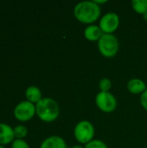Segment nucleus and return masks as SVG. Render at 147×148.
<instances>
[{"label":"nucleus","mask_w":147,"mask_h":148,"mask_svg":"<svg viewBox=\"0 0 147 148\" xmlns=\"http://www.w3.org/2000/svg\"><path fill=\"white\" fill-rule=\"evenodd\" d=\"M74 15L82 23H92L99 18L101 8L94 1H83L75 5Z\"/></svg>","instance_id":"1"},{"label":"nucleus","mask_w":147,"mask_h":148,"mask_svg":"<svg viewBox=\"0 0 147 148\" xmlns=\"http://www.w3.org/2000/svg\"><path fill=\"white\" fill-rule=\"evenodd\" d=\"M36 113L42 121L51 122L58 118L60 108L55 100L51 98H43L36 103Z\"/></svg>","instance_id":"2"},{"label":"nucleus","mask_w":147,"mask_h":148,"mask_svg":"<svg viewBox=\"0 0 147 148\" xmlns=\"http://www.w3.org/2000/svg\"><path fill=\"white\" fill-rule=\"evenodd\" d=\"M98 48L105 57H113L119 51V41L113 34H103L98 41Z\"/></svg>","instance_id":"3"},{"label":"nucleus","mask_w":147,"mask_h":148,"mask_svg":"<svg viewBox=\"0 0 147 148\" xmlns=\"http://www.w3.org/2000/svg\"><path fill=\"white\" fill-rule=\"evenodd\" d=\"M75 140L81 144H88L93 140L94 136V127L88 121H81L75 127L74 131Z\"/></svg>","instance_id":"4"},{"label":"nucleus","mask_w":147,"mask_h":148,"mask_svg":"<svg viewBox=\"0 0 147 148\" xmlns=\"http://www.w3.org/2000/svg\"><path fill=\"white\" fill-rule=\"evenodd\" d=\"M97 107L105 113H112L116 109L117 101L113 95L109 92H100L95 97Z\"/></svg>","instance_id":"5"},{"label":"nucleus","mask_w":147,"mask_h":148,"mask_svg":"<svg viewBox=\"0 0 147 148\" xmlns=\"http://www.w3.org/2000/svg\"><path fill=\"white\" fill-rule=\"evenodd\" d=\"M120 25V17L114 12L105 14L100 21V28L104 34L113 33Z\"/></svg>","instance_id":"6"},{"label":"nucleus","mask_w":147,"mask_h":148,"mask_svg":"<svg viewBox=\"0 0 147 148\" xmlns=\"http://www.w3.org/2000/svg\"><path fill=\"white\" fill-rule=\"evenodd\" d=\"M36 113V107L29 101L20 102L14 110V114L16 118L19 121H29L30 120Z\"/></svg>","instance_id":"7"},{"label":"nucleus","mask_w":147,"mask_h":148,"mask_svg":"<svg viewBox=\"0 0 147 148\" xmlns=\"http://www.w3.org/2000/svg\"><path fill=\"white\" fill-rule=\"evenodd\" d=\"M103 34L104 33L101 29L100 26L94 25V24H91L88 26L84 30V36L86 37V39H88V41H92V42L99 41Z\"/></svg>","instance_id":"8"},{"label":"nucleus","mask_w":147,"mask_h":148,"mask_svg":"<svg viewBox=\"0 0 147 148\" xmlns=\"http://www.w3.org/2000/svg\"><path fill=\"white\" fill-rule=\"evenodd\" d=\"M40 148H67V144L62 137L51 136L42 143Z\"/></svg>","instance_id":"9"},{"label":"nucleus","mask_w":147,"mask_h":148,"mask_svg":"<svg viewBox=\"0 0 147 148\" xmlns=\"http://www.w3.org/2000/svg\"><path fill=\"white\" fill-rule=\"evenodd\" d=\"M127 88L130 93L138 95V94H142L146 90V85L142 80L134 78L128 82Z\"/></svg>","instance_id":"10"},{"label":"nucleus","mask_w":147,"mask_h":148,"mask_svg":"<svg viewBox=\"0 0 147 148\" xmlns=\"http://www.w3.org/2000/svg\"><path fill=\"white\" fill-rule=\"evenodd\" d=\"M14 130L7 124L0 123V144H7L14 138Z\"/></svg>","instance_id":"11"},{"label":"nucleus","mask_w":147,"mask_h":148,"mask_svg":"<svg viewBox=\"0 0 147 148\" xmlns=\"http://www.w3.org/2000/svg\"><path fill=\"white\" fill-rule=\"evenodd\" d=\"M26 98L28 99L29 101L32 102H38L39 101L42 100V93L40 89L37 87L35 86H30L26 89L25 92Z\"/></svg>","instance_id":"12"},{"label":"nucleus","mask_w":147,"mask_h":148,"mask_svg":"<svg viewBox=\"0 0 147 148\" xmlns=\"http://www.w3.org/2000/svg\"><path fill=\"white\" fill-rule=\"evenodd\" d=\"M132 5L133 10L139 14H145L147 11V0H133Z\"/></svg>","instance_id":"13"},{"label":"nucleus","mask_w":147,"mask_h":148,"mask_svg":"<svg viewBox=\"0 0 147 148\" xmlns=\"http://www.w3.org/2000/svg\"><path fill=\"white\" fill-rule=\"evenodd\" d=\"M99 87L101 92H109V90L112 88V82L108 78H103L101 80L99 83Z\"/></svg>","instance_id":"14"},{"label":"nucleus","mask_w":147,"mask_h":148,"mask_svg":"<svg viewBox=\"0 0 147 148\" xmlns=\"http://www.w3.org/2000/svg\"><path fill=\"white\" fill-rule=\"evenodd\" d=\"M85 148H107V145L99 140H93L92 141H90L89 143H88Z\"/></svg>","instance_id":"15"},{"label":"nucleus","mask_w":147,"mask_h":148,"mask_svg":"<svg viewBox=\"0 0 147 148\" xmlns=\"http://www.w3.org/2000/svg\"><path fill=\"white\" fill-rule=\"evenodd\" d=\"M14 134L16 138L22 139L27 134V128L23 126H17L14 129Z\"/></svg>","instance_id":"16"},{"label":"nucleus","mask_w":147,"mask_h":148,"mask_svg":"<svg viewBox=\"0 0 147 148\" xmlns=\"http://www.w3.org/2000/svg\"><path fill=\"white\" fill-rule=\"evenodd\" d=\"M12 148H29L28 144L23 141V140L17 139L16 140H14V142L12 143Z\"/></svg>","instance_id":"17"},{"label":"nucleus","mask_w":147,"mask_h":148,"mask_svg":"<svg viewBox=\"0 0 147 148\" xmlns=\"http://www.w3.org/2000/svg\"><path fill=\"white\" fill-rule=\"evenodd\" d=\"M140 103H141L142 107L147 111V88L144 93L141 94V96H140Z\"/></svg>","instance_id":"18"},{"label":"nucleus","mask_w":147,"mask_h":148,"mask_svg":"<svg viewBox=\"0 0 147 148\" xmlns=\"http://www.w3.org/2000/svg\"><path fill=\"white\" fill-rule=\"evenodd\" d=\"M94 2L96 3L99 5V3H106L107 0H102V1H100V0H94Z\"/></svg>","instance_id":"19"},{"label":"nucleus","mask_w":147,"mask_h":148,"mask_svg":"<svg viewBox=\"0 0 147 148\" xmlns=\"http://www.w3.org/2000/svg\"><path fill=\"white\" fill-rule=\"evenodd\" d=\"M143 17H144V19L147 21V11L145 13V14H143Z\"/></svg>","instance_id":"20"},{"label":"nucleus","mask_w":147,"mask_h":148,"mask_svg":"<svg viewBox=\"0 0 147 148\" xmlns=\"http://www.w3.org/2000/svg\"><path fill=\"white\" fill-rule=\"evenodd\" d=\"M72 148H85V147H81V146H74Z\"/></svg>","instance_id":"21"},{"label":"nucleus","mask_w":147,"mask_h":148,"mask_svg":"<svg viewBox=\"0 0 147 148\" xmlns=\"http://www.w3.org/2000/svg\"><path fill=\"white\" fill-rule=\"evenodd\" d=\"M0 148H4V147H1V146H0Z\"/></svg>","instance_id":"22"}]
</instances>
